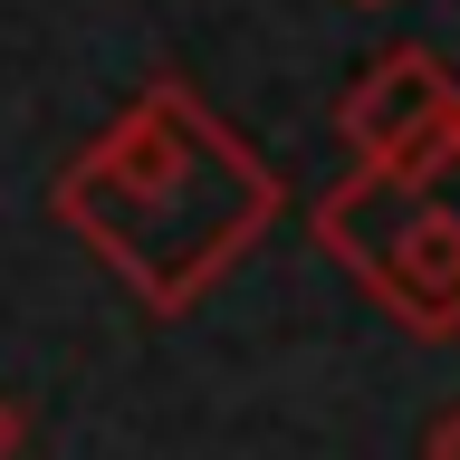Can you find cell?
<instances>
[{"instance_id": "obj_3", "label": "cell", "mask_w": 460, "mask_h": 460, "mask_svg": "<svg viewBox=\"0 0 460 460\" xmlns=\"http://www.w3.org/2000/svg\"><path fill=\"white\" fill-rule=\"evenodd\" d=\"M365 297L422 345L460 336V201L431 192L422 211H412V230H402L394 250H384V269L365 279Z\"/></svg>"}, {"instance_id": "obj_4", "label": "cell", "mask_w": 460, "mask_h": 460, "mask_svg": "<svg viewBox=\"0 0 460 460\" xmlns=\"http://www.w3.org/2000/svg\"><path fill=\"white\" fill-rule=\"evenodd\" d=\"M431 192H441V182H431V172H412V164H355L345 182H326V201H316V250H326L345 279L365 288L374 269H384V250L412 230V211H422Z\"/></svg>"}, {"instance_id": "obj_6", "label": "cell", "mask_w": 460, "mask_h": 460, "mask_svg": "<svg viewBox=\"0 0 460 460\" xmlns=\"http://www.w3.org/2000/svg\"><path fill=\"white\" fill-rule=\"evenodd\" d=\"M345 10H394V0H345Z\"/></svg>"}, {"instance_id": "obj_1", "label": "cell", "mask_w": 460, "mask_h": 460, "mask_svg": "<svg viewBox=\"0 0 460 460\" xmlns=\"http://www.w3.org/2000/svg\"><path fill=\"white\" fill-rule=\"evenodd\" d=\"M49 211L154 316H192L279 230L288 182L240 125L201 106L192 77H154L86 154L58 164Z\"/></svg>"}, {"instance_id": "obj_5", "label": "cell", "mask_w": 460, "mask_h": 460, "mask_svg": "<svg viewBox=\"0 0 460 460\" xmlns=\"http://www.w3.org/2000/svg\"><path fill=\"white\" fill-rule=\"evenodd\" d=\"M422 451H441V460H460V402H451V412H441V422L422 431Z\"/></svg>"}, {"instance_id": "obj_2", "label": "cell", "mask_w": 460, "mask_h": 460, "mask_svg": "<svg viewBox=\"0 0 460 460\" xmlns=\"http://www.w3.org/2000/svg\"><path fill=\"white\" fill-rule=\"evenodd\" d=\"M336 135L355 164H412L431 182H451L460 172V77L431 49H384L345 86Z\"/></svg>"}]
</instances>
